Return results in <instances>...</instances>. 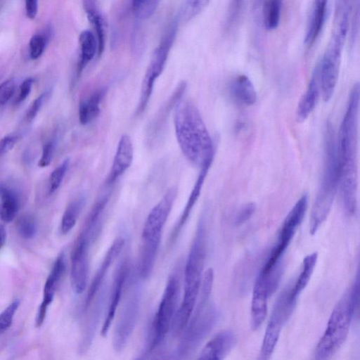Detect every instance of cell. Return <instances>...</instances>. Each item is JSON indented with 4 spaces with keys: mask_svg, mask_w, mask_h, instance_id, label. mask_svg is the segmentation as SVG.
<instances>
[{
    "mask_svg": "<svg viewBox=\"0 0 360 360\" xmlns=\"http://www.w3.org/2000/svg\"><path fill=\"white\" fill-rule=\"evenodd\" d=\"M359 93V84L356 83L350 91L335 141L339 169L338 188L342 206L349 215L355 214L357 208Z\"/></svg>",
    "mask_w": 360,
    "mask_h": 360,
    "instance_id": "obj_1",
    "label": "cell"
},
{
    "mask_svg": "<svg viewBox=\"0 0 360 360\" xmlns=\"http://www.w3.org/2000/svg\"><path fill=\"white\" fill-rule=\"evenodd\" d=\"M174 124L176 141L184 156L201 167L212 163L213 142L198 108L188 100H180L175 106Z\"/></svg>",
    "mask_w": 360,
    "mask_h": 360,
    "instance_id": "obj_2",
    "label": "cell"
},
{
    "mask_svg": "<svg viewBox=\"0 0 360 360\" xmlns=\"http://www.w3.org/2000/svg\"><path fill=\"white\" fill-rule=\"evenodd\" d=\"M207 248V217L199 219L184 272V297L175 313L171 331L181 335L192 315L198 297Z\"/></svg>",
    "mask_w": 360,
    "mask_h": 360,
    "instance_id": "obj_3",
    "label": "cell"
},
{
    "mask_svg": "<svg viewBox=\"0 0 360 360\" xmlns=\"http://www.w3.org/2000/svg\"><path fill=\"white\" fill-rule=\"evenodd\" d=\"M213 281L214 271L207 269L202 276L198 302L181 334L176 352L179 359H186L194 352L217 322L219 312L210 300Z\"/></svg>",
    "mask_w": 360,
    "mask_h": 360,
    "instance_id": "obj_4",
    "label": "cell"
},
{
    "mask_svg": "<svg viewBox=\"0 0 360 360\" xmlns=\"http://www.w3.org/2000/svg\"><path fill=\"white\" fill-rule=\"evenodd\" d=\"M359 275L334 307L314 352L316 359H330L345 342L359 304Z\"/></svg>",
    "mask_w": 360,
    "mask_h": 360,
    "instance_id": "obj_5",
    "label": "cell"
},
{
    "mask_svg": "<svg viewBox=\"0 0 360 360\" xmlns=\"http://www.w3.org/2000/svg\"><path fill=\"white\" fill-rule=\"evenodd\" d=\"M324 164L321 186L314 200L310 217L309 231L316 233L326 219L338 189L339 169L336 140L330 124H327L324 136Z\"/></svg>",
    "mask_w": 360,
    "mask_h": 360,
    "instance_id": "obj_6",
    "label": "cell"
},
{
    "mask_svg": "<svg viewBox=\"0 0 360 360\" xmlns=\"http://www.w3.org/2000/svg\"><path fill=\"white\" fill-rule=\"evenodd\" d=\"M181 269L178 266L170 274L153 323L150 350L158 347L165 340L177 310L181 290Z\"/></svg>",
    "mask_w": 360,
    "mask_h": 360,
    "instance_id": "obj_7",
    "label": "cell"
},
{
    "mask_svg": "<svg viewBox=\"0 0 360 360\" xmlns=\"http://www.w3.org/2000/svg\"><path fill=\"white\" fill-rule=\"evenodd\" d=\"M176 30L177 25L174 21L169 26L160 44L153 53L141 83L139 101L135 112L137 116L144 112L148 105L155 81L165 68Z\"/></svg>",
    "mask_w": 360,
    "mask_h": 360,
    "instance_id": "obj_8",
    "label": "cell"
},
{
    "mask_svg": "<svg viewBox=\"0 0 360 360\" xmlns=\"http://www.w3.org/2000/svg\"><path fill=\"white\" fill-rule=\"evenodd\" d=\"M141 292L139 283H131L113 332L112 346L116 352H121L125 347L134 331L139 312Z\"/></svg>",
    "mask_w": 360,
    "mask_h": 360,
    "instance_id": "obj_9",
    "label": "cell"
},
{
    "mask_svg": "<svg viewBox=\"0 0 360 360\" xmlns=\"http://www.w3.org/2000/svg\"><path fill=\"white\" fill-rule=\"evenodd\" d=\"M297 300L290 296V287L278 297L268 322L262 341L259 359H269L278 342L283 326L291 315Z\"/></svg>",
    "mask_w": 360,
    "mask_h": 360,
    "instance_id": "obj_10",
    "label": "cell"
},
{
    "mask_svg": "<svg viewBox=\"0 0 360 360\" xmlns=\"http://www.w3.org/2000/svg\"><path fill=\"white\" fill-rule=\"evenodd\" d=\"M177 196V188H169L149 212L141 236V243L160 245L161 234Z\"/></svg>",
    "mask_w": 360,
    "mask_h": 360,
    "instance_id": "obj_11",
    "label": "cell"
},
{
    "mask_svg": "<svg viewBox=\"0 0 360 360\" xmlns=\"http://www.w3.org/2000/svg\"><path fill=\"white\" fill-rule=\"evenodd\" d=\"M308 206V195L303 194L285 218L279 231L277 243L271 250L264 267H271L282 259L283 255L301 224Z\"/></svg>",
    "mask_w": 360,
    "mask_h": 360,
    "instance_id": "obj_12",
    "label": "cell"
},
{
    "mask_svg": "<svg viewBox=\"0 0 360 360\" xmlns=\"http://www.w3.org/2000/svg\"><path fill=\"white\" fill-rule=\"evenodd\" d=\"M342 49L327 46L325 53L317 64L321 94L328 101L335 91L340 71Z\"/></svg>",
    "mask_w": 360,
    "mask_h": 360,
    "instance_id": "obj_13",
    "label": "cell"
},
{
    "mask_svg": "<svg viewBox=\"0 0 360 360\" xmlns=\"http://www.w3.org/2000/svg\"><path fill=\"white\" fill-rule=\"evenodd\" d=\"M92 245L78 236L71 255L70 281L73 291L82 293L86 287L89 251Z\"/></svg>",
    "mask_w": 360,
    "mask_h": 360,
    "instance_id": "obj_14",
    "label": "cell"
},
{
    "mask_svg": "<svg viewBox=\"0 0 360 360\" xmlns=\"http://www.w3.org/2000/svg\"><path fill=\"white\" fill-rule=\"evenodd\" d=\"M274 292L266 276L260 271L255 282L251 300L250 326L253 330L263 323L267 314L268 298Z\"/></svg>",
    "mask_w": 360,
    "mask_h": 360,
    "instance_id": "obj_15",
    "label": "cell"
},
{
    "mask_svg": "<svg viewBox=\"0 0 360 360\" xmlns=\"http://www.w3.org/2000/svg\"><path fill=\"white\" fill-rule=\"evenodd\" d=\"M130 274V263L127 258L117 265L112 279L111 293L106 316L101 327V334L105 336L113 321L124 289Z\"/></svg>",
    "mask_w": 360,
    "mask_h": 360,
    "instance_id": "obj_16",
    "label": "cell"
},
{
    "mask_svg": "<svg viewBox=\"0 0 360 360\" xmlns=\"http://www.w3.org/2000/svg\"><path fill=\"white\" fill-rule=\"evenodd\" d=\"M66 268L65 257L60 253L56 258L43 289V299L36 315V326L40 327L46 318L49 305L52 303L56 288Z\"/></svg>",
    "mask_w": 360,
    "mask_h": 360,
    "instance_id": "obj_17",
    "label": "cell"
},
{
    "mask_svg": "<svg viewBox=\"0 0 360 360\" xmlns=\"http://www.w3.org/2000/svg\"><path fill=\"white\" fill-rule=\"evenodd\" d=\"M124 243V239L122 237H117L109 247L89 288L85 298L84 310H87L99 292L103 285V279L107 275L110 267L122 252Z\"/></svg>",
    "mask_w": 360,
    "mask_h": 360,
    "instance_id": "obj_18",
    "label": "cell"
},
{
    "mask_svg": "<svg viewBox=\"0 0 360 360\" xmlns=\"http://www.w3.org/2000/svg\"><path fill=\"white\" fill-rule=\"evenodd\" d=\"M110 192L101 193L95 201L79 235L93 244L98 238L103 226L105 210Z\"/></svg>",
    "mask_w": 360,
    "mask_h": 360,
    "instance_id": "obj_19",
    "label": "cell"
},
{
    "mask_svg": "<svg viewBox=\"0 0 360 360\" xmlns=\"http://www.w3.org/2000/svg\"><path fill=\"white\" fill-rule=\"evenodd\" d=\"M236 344V336L233 330H221L207 342L198 359H222L231 352Z\"/></svg>",
    "mask_w": 360,
    "mask_h": 360,
    "instance_id": "obj_20",
    "label": "cell"
},
{
    "mask_svg": "<svg viewBox=\"0 0 360 360\" xmlns=\"http://www.w3.org/2000/svg\"><path fill=\"white\" fill-rule=\"evenodd\" d=\"M134 156L131 139L127 134H123L118 142L106 184L111 186L131 166Z\"/></svg>",
    "mask_w": 360,
    "mask_h": 360,
    "instance_id": "obj_21",
    "label": "cell"
},
{
    "mask_svg": "<svg viewBox=\"0 0 360 360\" xmlns=\"http://www.w3.org/2000/svg\"><path fill=\"white\" fill-rule=\"evenodd\" d=\"M212 163H207L200 167V172L198 174V176L195 181V183L193 187V189L189 195V197L187 200V202L184 206V208L176 222L174 225L172 232L170 236V241L174 242L179 233L181 231V229L185 226L187 220L189 218V216L193 210V207L195 206L200 195V192L206 178V176L208 173L209 169L211 166Z\"/></svg>",
    "mask_w": 360,
    "mask_h": 360,
    "instance_id": "obj_22",
    "label": "cell"
},
{
    "mask_svg": "<svg viewBox=\"0 0 360 360\" xmlns=\"http://www.w3.org/2000/svg\"><path fill=\"white\" fill-rule=\"evenodd\" d=\"M321 95V89L317 66L315 67L307 89L301 97L297 109L296 120L304 122L314 110Z\"/></svg>",
    "mask_w": 360,
    "mask_h": 360,
    "instance_id": "obj_23",
    "label": "cell"
},
{
    "mask_svg": "<svg viewBox=\"0 0 360 360\" xmlns=\"http://www.w3.org/2000/svg\"><path fill=\"white\" fill-rule=\"evenodd\" d=\"M328 0H314L307 24L304 43L311 46L320 35L324 25Z\"/></svg>",
    "mask_w": 360,
    "mask_h": 360,
    "instance_id": "obj_24",
    "label": "cell"
},
{
    "mask_svg": "<svg viewBox=\"0 0 360 360\" xmlns=\"http://www.w3.org/2000/svg\"><path fill=\"white\" fill-rule=\"evenodd\" d=\"M83 6L87 18L94 29V34L98 46L97 56L100 57L105 48V22L96 8L95 0H83Z\"/></svg>",
    "mask_w": 360,
    "mask_h": 360,
    "instance_id": "obj_25",
    "label": "cell"
},
{
    "mask_svg": "<svg viewBox=\"0 0 360 360\" xmlns=\"http://www.w3.org/2000/svg\"><path fill=\"white\" fill-rule=\"evenodd\" d=\"M106 94V89H99L86 98L80 101L79 104V120L81 124L86 125L94 120L100 114L101 103Z\"/></svg>",
    "mask_w": 360,
    "mask_h": 360,
    "instance_id": "obj_26",
    "label": "cell"
},
{
    "mask_svg": "<svg viewBox=\"0 0 360 360\" xmlns=\"http://www.w3.org/2000/svg\"><path fill=\"white\" fill-rule=\"evenodd\" d=\"M186 88L185 82H181L176 88L172 95L169 98L165 104L162 107L161 110L157 114L149 127V135L153 136V138L159 134L162 129L167 117L169 116V111L176 106L177 103L181 99V96Z\"/></svg>",
    "mask_w": 360,
    "mask_h": 360,
    "instance_id": "obj_27",
    "label": "cell"
},
{
    "mask_svg": "<svg viewBox=\"0 0 360 360\" xmlns=\"http://www.w3.org/2000/svg\"><path fill=\"white\" fill-rule=\"evenodd\" d=\"M231 93L236 101L245 105H252L257 101V95L250 79L244 75L237 76L231 84Z\"/></svg>",
    "mask_w": 360,
    "mask_h": 360,
    "instance_id": "obj_28",
    "label": "cell"
},
{
    "mask_svg": "<svg viewBox=\"0 0 360 360\" xmlns=\"http://www.w3.org/2000/svg\"><path fill=\"white\" fill-rule=\"evenodd\" d=\"M79 56L77 64L79 76L86 66L97 56L98 46L94 34L90 30L82 31L79 37Z\"/></svg>",
    "mask_w": 360,
    "mask_h": 360,
    "instance_id": "obj_29",
    "label": "cell"
},
{
    "mask_svg": "<svg viewBox=\"0 0 360 360\" xmlns=\"http://www.w3.org/2000/svg\"><path fill=\"white\" fill-rule=\"evenodd\" d=\"M19 209L16 193L6 187L0 186V219L6 223L12 221Z\"/></svg>",
    "mask_w": 360,
    "mask_h": 360,
    "instance_id": "obj_30",
    "label": "cell"
},
{
    "mask_svg": "<svg viewBox=\"0 0 360 360\" xmlns=\"http://www.w3.org/2000/svg\"><path fill=\"white\" fill-rule=\"evenodd\" d=\"M317 257L318 254L314 252L304 258L300 275L295 284L290 287V295L294 300H297L300 294L309 282L316 266Z\"/></svg>",
    "mask_w": 360,
    "mask_h": 360,
    "instance_id": "obj_31",
    "label": "cell"
},
{
    "mask_svg": "<svg viewBox=\"0 0 360 360\" xmlns=\"http://www.w3.org/2000/svg\"><path fill=\"white\" fill-rule=\"evenodd\" d=\"M85 197L80 195L68 205L60 223V231L63 234L68 233L73 229L85 205Z\"/></svg>",
    "mask_w": 360,
    "mask_h": 360,
    "instance_id": "obj_32",
    "label": "cell"
},
{
    "mask_svg": "<svg viewBox=\"0 0 360 360\" xmlns=\"http://www.w3.org/2000/svg\"><path fill=\"white\" fill-rule=\"evenodd\" d=\"M283 0H264L262 6V22L267 30L276 29L280 23Z\"/></svg>",
    "mask_w": 360,
    "mask_h": 360,
    "instance_id": "obj_33",
    "label": "cell"
},
{
    "mask_svg": "<svg viewBox=\"0 0 360 360\" xmlns=\"http://www.w3.org/2000/svg\"><path fill=\"white\" fill-rule=\"evenodd\" d=\"M210 0H184L181 10L182 19L187 22L200 14Z\"/></svg>",
    "mask_w": 360,
    "mask_h": 360,
    "instance_id": "obj_34",
    "label": "cell"
},
{
    "mask_svg": "<svg viewBox=\"0 0 360 360\" xmlns=\"http://www.w3.org/2000/svg\"><path fill=\"white\" fill-rule=\"evenodd\" d=\"M50 37L51 34L45 30L41 34L32 37L29 44L30 56L32 59H37L42 55Z\"/></svg>",
    "mask_w": 360,
    "mask_h": 360,
    "instance_id": "obj_35",
    "label": "cell"
},
{
    "mask_svg": "<svg viewBox=\"0 0 360 360\" xmlns=\"http://www.w3.org/2000/svg\"><path fill=\"white\" fill-rule=\"evenodd\" d=\"M70 165L69 159L65 160L50 174L49 179V193L56 192L60 186Z\"/></svg>",
    "mask_w": 360,
    "mask_h": 360,
    "instance_id": "obj_36",
    "label": "cell"
},
{
    "mask_svg": "<svg viewBox=\"0 0 360 360\" xmlns=\"http://www.w3.org/2000/svg\"><path fill=\"white\" fill-rule=\"evenodd\" d=\"M17 230L22 238H33L37 231L36 220L30 215H25L20 217L17 224Z\"/></svg>",
    "mask_w": 360,
    "mask_h": 360,
    "instance_id": "obj_37",
    "label": "cell"
},
{
    "mask_svg": "<svg viewBox=\"0 0 360 360\" xmlns=\"http://www.w3.org/2000/svg\"><path fill=\"white\" fill-rule=\"evenodd\" d=\"M20 304V301L15 300L0 313V334L6 331L11 327Z\"/></svg>",
    "mask_w": 360,
    "mask_h": 360,
    "instance_id": "obj_38",
    "label": "cell"
},
{
    "mask_svg": "<svg viewBox=\"0 0 360 360\" xmlns=\"http://www.w3.org/2000/svg\"><path fill=\"white\" fill-rule=\"evenodd\" d=\"M256 205L254 202H248L243 205L236 212L233 217V224L240 226L248 221L254 214Z\"/></svg>",
    "mask_w": 360,
    "mask_h": 360,
    "instance_id": "obj_39",
    "label": "cell"
},
{
    "mask_svg": "<svg viewBox=\"0 0 360 360\" xmlns=\"http://www.w3.org/2000/svg\"><path fill=\"white\" fill-rule=\"evenodd\" d=\"M56 143L57 141L56 138H53L44 145L41 155L38 163V165L40 167H46L51 164L56 146Z\"/></svg>",
    "mask_w": 360,
    "mask_h": 360,
    "instance_id": "obj_40",
    "label": "cell"
},
{
    "mask_svg": "<svg viewBox=\"0 0 360 360\" xmlns=\"http://www.w3.org/2000/svg\"><path fill=\"white\" fill-rule=\"evenodd\" d=\"M15 89V82L13 79H8L0 84V107L10 100Z\"/></svg>",
    "mask_w": 360,
    "mask_h": 360,
    "instance_id": "obj_41",
    "label": "cell"
},
{
    "mask_svg": "<svg viewBox=\"0 0 360 360\" xmlns=\"http://www.w3.org/2000/svg\"><path fill=\"white\" fill-rule=\"evenodd\" d=\"M48 93V91L43 92L33 101L26 113V118L28 122H32L36 117L47 97Z\"/></svg>",
    "mask_w": 360,
    "mask_h": 360,
    "instance_id": "obj_42",
    "label": "cell"
},
{
    "mask_svg": "<svg viewBox=\"0 0 360 360\" xmlns=\"http://www.w3.org/2000/svg\"><path fill=\"white\" fill-rule=\"evenodd\" d=\"M33 83L34 79L32 77H28L23 80L19 88V94L16 100L18 103L22 102L27 98L30 94Z\"/></svg>",
    "mask_w": 360,
    "mask_h": 360,
    "instance_id": "obj_43",
    "label": "cell"
},
{
    "mask_svg": "<svg viewBox=\"0 0 360 360\" xmlns=\"http://www.w3.org/2000/svg\"><path fill=\"white\" fill-rule=\"evenodd\" d=\"M18 141L15 135H7L0 140V157L9 152Z\"/></svg>",
    "mask_w": 360,
    "mask_h": 360,
    "instance_id": "obj_44",
    "label": "cell"
},
{
    "mask_svg": "<svg viewBox=\"0 0 360 360\" xmlns=\"http://www.w3.org/2000/svg\"><path fill=\"white\" fill-rule=\"evenodd\" d=\"M27 16L34 19L38 11V0H25Z\"/></svg>",
    "mask_w": 360,
    "mask_h": 360,
    "instance_id": "obj_45",
    "label": "cell"
},
{
    "mask_svg": "<svg viewBox=\"0 0 360 360\" xmlns=\"http://www.w3.org/2000/svg\"><path fill=\"white\" fill-rule=\"evenodd\" d=\"M243 0H233L231 3V6H230V10L229 11V15L228 17L229 20V22L234 20L236 17L238 15L240 8L241 7V3Z\"/></svg>",
    "mask_w": 360,
    "mask_h": 360,
    "instance_id": "obj_46",
    "label": "cell"
},
{
    "mask_svg": "<svg viewBox=\"0 0 360 360\" xmlns=\"http://www.w3.org/2000/svg\"><path fill=\"white\" fill-rule=\"evenodd\" d=\"M6 233L4 227L0 224V250L6 243Z\"/></svg>",
    "mask_w": 360,
    "mask_h": 360,
    "instance_id": "obj_47",
    "label": "cell"
},
{
    "mask_svg": "<svg viewBox=\"0 0 360 360\" xmlns=\"http://www.w3.org/2000/svg\"><path fill=\"white\" fill-rule=\"evenodd\" d=\"M145 1L146 0H132L131 6L133 11H136Z\"/></svg>",
    "mask_w": 360,
    "mask_h": 360,
    "instance_id": "obj_48",
    "label": "cell"
}]
</instances>
